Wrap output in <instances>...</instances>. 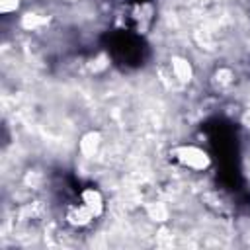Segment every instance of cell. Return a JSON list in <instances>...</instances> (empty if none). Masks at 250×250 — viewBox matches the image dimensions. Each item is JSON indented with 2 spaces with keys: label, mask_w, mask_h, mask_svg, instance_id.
<instances>
[{
  "label": "cell",
  "mask_w": 250,
  "mask_h": 250,
  "mask_svg": "<svg viewBox=\"0 0 250 250\" xmlns=\"http://www.w3.org/2000/svg\"><path fill=\"white\" fill-rule=\"evenodd\" d=\"M174 158L182 164V166H186V168H189V170H197V172H201V170H205L207 166H209V154L203 150V148H199V146H195V145H184V146H178L176 150H174Z\"/></svg>",
  "instance_id": "obj_1"
},
{
  "label": "cell",
  "mask_w": 250,
  "mask_h": 250,
  "mask_svg": "<svg viewBox=\"0 0 250 250\" xmlns=\"http://www.w3.org/2000/svg\"><path fill=\"white\" fill-rule=\"evenodd\" d=\"M92 219H94V215H92V211H90L84 203H80V205H70V207L66 209V221H68L72 227H86V225L92 223Z\"/></svg>",
  "instance_id": "obj_2"
},
{
  "label": "cell",
  "mask_w": 250,
  "mask_h": 250,
  "mask_svg": "<svg viewBox=\"0 0 250 250\" xmlns=\"http://www.w3.org/2000/svg\"><path fill=\"white\" fill-rule=\"evenodd\" d=\"M82 203L92 211L94 217H100L104 213V197L94 188H88V189L82 191Z\"/></svg>",
  "instance_id": "obj_3"
},
{
  "label": "cell",
  "mask_w": 250,
  "mask_h": 250,
  "mask_svg": "<svg viewBox=\"0 0 250 250\" xmlns=\"http://www.w3.org/2000/svg\"><path fill=\"white\" fill-rule=\"evenodd\" d=\"M172 72L184 84L191 80V64L186 59H182V57H174L172 59Z\"/></svg>",
  "instance_id": "obj_4"
},
{
  "label": "cell",
  "mask_w": 250,
  "mask_h": 250,
  "mask_svg": "<svg viewBox=\"0 0 250 250\" xmlns=\"http://www.w3.org/2000/svg\"><path fill=\"white\" fill-rule=\"evenodd\" d=\"M98 148H100V135L94 133V131L86 133V135L82 137V141H80V150H82V154H84V156H94V154L98 152Z\"/></svg>",
  "instance_id": "obj_5"
},
{
  "label": "cell",
  "mask_w": 250,
  "mask_h": 250,
  "mask_svg": "<svg viewBox=\"0 0 250 250\" xmlns=\"http://www.w3.org/2000/svg\"><path fill=\"white\" fill-rule=\"evenodd\" d=\"M146 215H148L152 221H156V223H164V221H168L170 211H168V207H166L164 203L154 201V203H148V205H146Z\"/></svg>",
  "instance_id": "obj_6"
},
{
  "label": "cell",
  "mask_w": 250,
  "mask_h": 250,
  "mask_svg": "<svg viewBox=\"0 0 250 250\" xmlns=\"http://www.w3.org/2000/svg\"><path fill=\"white\" fill-rule=\"evenodd\" d=\"M45 21H47V20H45V18H41V16H37V14H25V16H23V20H21V25H23L25 29L33 31V29L41 27Z\"/></svg>",
  "instance_id": "obj_7"
},
{
  "label": "cell",
  "mask_w": 250,
  "mask_h": 250,
  "mask_svg": "<svg viewBox=\"0 0 250 250\" xmlns=\"http://www.w3.org/2000/svg\"><path fill=\"white\" fill-rule=\"evenodd\" d=\"M20 2H21V0H0V10H2V14H12V12H16L18 6H20Z\"/></svg>",
  "instance_id": "obj_8"
}]
</instances>
